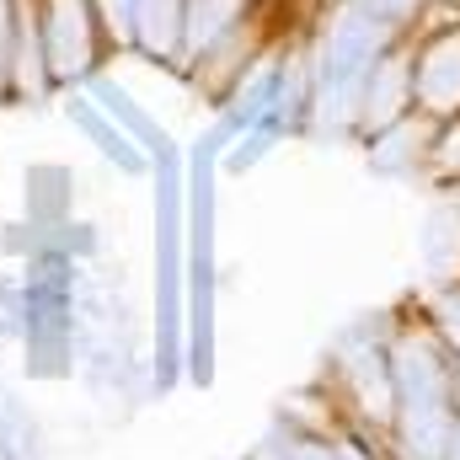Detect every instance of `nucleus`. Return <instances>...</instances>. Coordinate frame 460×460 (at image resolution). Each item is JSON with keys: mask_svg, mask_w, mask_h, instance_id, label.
Instances as JSON below:
<instances>
[{"mask_svg": "<svg viewBox=\"0 0 460 460\" xmlns=\"http://www.w3.org/2000/svg\"><path fill=\"white\" fill-rule=\"evenodd\" d=\"M11 5H16V0H11Z\"/></svg>", "mask_w": 460, "mask_h": 460, "instance_id": "nucleus-1", "label": "nucleus"}]
</instances>
